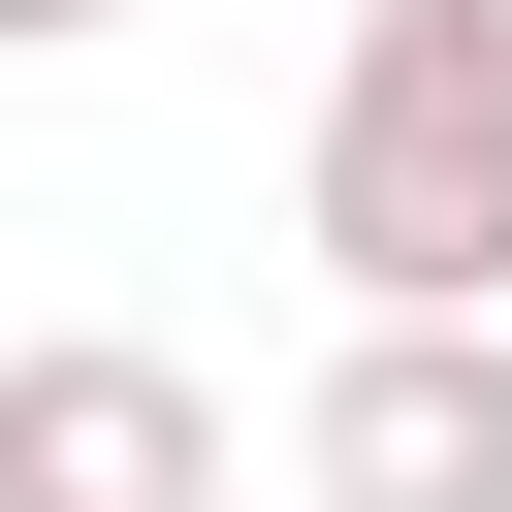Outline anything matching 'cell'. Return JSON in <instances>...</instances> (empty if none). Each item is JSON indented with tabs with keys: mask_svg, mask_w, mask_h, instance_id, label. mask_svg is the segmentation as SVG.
<instances>
[{
	"mask_svg": "<svg viewBox=\"0 0 512 512\" xmlns=\"http://www.w3.org/2000/svg\"><path fill=\"white\" fill-rule=\"evenodd\" d=\"M288 192H320L352 320H512V0H352Z\"/></svg>",
	"mask_w": 512,
	"mask_h": 512,
	"instance_id": "obj_1",
	"label": "cell"
},
{
	"mask_svg": "<svg viewBox=\"0 0 512 512\" xmlns=\"http://www.w3.org/2000/svg\"><path fill=\"white\" fill-rule=\"evenodd\" d=\"M0 512H224V384L160 320H32L0 352Z\"/></svg>",
	"mask_w": 512,
	"mask_h": 512,
	"instance_id": "obj_3",
	"label": "cell"
},
{
	"mask_svg": "<svg viewBox=\"0 0 512 512\" xmlns=\"http://www.w3.org/2000/svg\"><path fill=\"white\" fill-rule=\"evenodd\" d=\"M96 32H128V0H0V64H96Z\"/></svg>",
	"mask_w": 512,
	"mask_h": 512,
	"instance_id": "obj_4",
	"label": "cell"
},
{
	"mask_svg": "<svg viewBox=\"0 0 512 512\" xmlns=\"http://www.w3.org/2000/svg\"><path fill=\"white\" fill-rule=\"evenodd\" d=\"M288 480L320 512H512V320H352L288 384Z\"/></svg>",
	"mask_w": 512,
	"mask_h": 512,
	"instance_id": "obj_2",
	"label": "cell"
}]
</instances>
